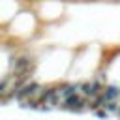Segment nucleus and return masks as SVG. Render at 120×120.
Returning <instances> with one entry per match:
<instances>
[{
	"instance_id": "1",
	"label": "nucleus",
	"mask_w": 120,
	"mask_h": 120,
	"mask_svg": "<svg viewBox=\"0 0 120 120\" xmlns=\"http://www.w3.org/2000/svg\"><path fill=\"white\" fill-rule=\"evenodd\" d=\"M86 105H88L86 98H84V96H81L79 92H77V94H73V96H69V98H66V99L62 101V107H64V109H68V111H75V112L82 111Z\"/></svg>"
},
{
	"instance_id": "2",
	"label": "nucleus",
	"mask_w": 120,
	"mask_h": 120,
	"mask_svg": "<svg viewBox=\"0 0 120 120\" xmlns=\"http://www.w3.org/2000/svg\"><path fill=\"white\" fill-rule=\"evenodd\" d=\"M103 92V84L99 79H94V81H88V82H82L81 84V94L90 99V98H98L99 94Z\"/></svg>"
},
{
	"instance_id": "3",
	"label": "nucleus",
	"mask_w": 120,
	"mask_h": 120,
	"mask_svg": "<svg viewBox=\"0 0 120 120\" xmlns=\"http://www.w3.org/2000/svg\"><path fill=\"white\" fill-rule=\"evenodd\" d=\"M101 99H103V103H107V101H120V86H116V84L105 86L103 92H101Z\"/></svg>"
},
{
	"instance_id": "4",
	"label": "nucleus",
	"mask_w": 120,
	"mask_h": 120,
	"mask_svg": "<svg viewBox=\"0 0 120 120\" xmlns=\"http://www.w3.org/2000/svg\"><path fill=\"white\" fill-rule=\"evenodd\" d=\"M38 92H39V84H38V82H30V84L22 86V90H19V92H17V98L22 101V99H26V98L36 96Z\"/></svg>"
},
{
	"instance_id": "5",
	"label": "nucleus",
	"mask_w": 120,
	"mask_h": 120,
	"mask_svg": "<svg viewBox=\"0 0 120 120\" xmlns=\"http://www.w3.org/2000/svg\"><path fill=\"white\" fill-rule=\"evenodd\" d=\"M28 69H30V60H28L26 56L19 58V60H17V64H15V73H17V77H21V73L26 77Z\"/></svg>"
}]
</instances>
